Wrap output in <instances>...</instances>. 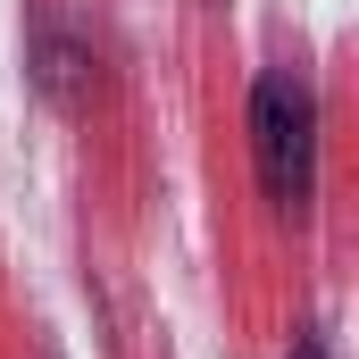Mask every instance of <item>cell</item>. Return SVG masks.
Returning a JSON list of instances; mask_svg holds the SVG:
<instances>
[{"label": "cell", "mask_w": 359, "mask_h": 359, "mask_svg": "<svg viewBox=\"0 0 359 359\" xmlns=\"http://www.w3.org/2000/svg\"><path fill=\"white\" fill-rule=\"evenodd\" d=\"M292 359H334V351H326V334H318V326H309V334H301V343H292Z\"/></svg>", "instance_id": "cell-2"}, {"label": "cell", "mask_w": 359, "mask_h": 359, "mask_svg": "<svg viewBox=\"0 0 359 359\" xmlns=\"http://www.w3.org/2000/svg\"><path fill=\"white\" fill-rule=\"evenodd\" d=\"M251 159H259V192L284 217L309 209V176H318V100L301 76H259L251 92Z\"/></svg>", "instance_id": "cell-1"}]
</instances>
